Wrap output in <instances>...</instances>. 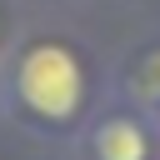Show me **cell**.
<instances>
[{"label":"cell","mask_w":160,"mask_h":160,"mask_svg":"<svg viewBox=\"0 0 160 160\" xmlns=\"http://www.w3.org/2000/svg\"><path fill=\"white\" fill-rule=\"evenodd\" d=\"M0 115L35 130V135H70L85 130L95 115V80L90 55L70 35L40 30L25 35L0 60Z\"/></svg>","instance_id":"cell-1"},{"label":"cell","mask_w":160,"mask_h":160,"mask_svg":"<svg viewBox=\"0 0 160 160\" xmlns=\"http://www.w3.org/2000/svg\"><path fill=\"white\" fill-rule=\"evenodd\" d=\"M85 160H160V130L130 105H100L80 130Z\"/></svg>","instance_id":"cell-2"},{"label":"cell","mask_w":160,"mask_h":160,"mask_svg":"<svg viewBox=\"0 0 160 160\" xmlns=\"http://www.w3.org/2000/svg\"><path fill=\"white\" fill-rule=\"evenodd\" d=\"M115 105H130L140 115H155L160 110V40L135 45L115 65Z\"/></svg>","instance_id":"cell-3"},{"label":"cell","mask_w":160,"mask_h":160,"mask_svg":"<svg viewBox=\"0 0 160 160\" xmlns=\"http://www.w3.org/2000/svg\"><path fill=\"white\" fill-rule=\"evenodd\" d=\"M150 120H155V130H160V110H155V115H150Z\"/></svg>","instance_id":"cell-4"}]
</instances>
